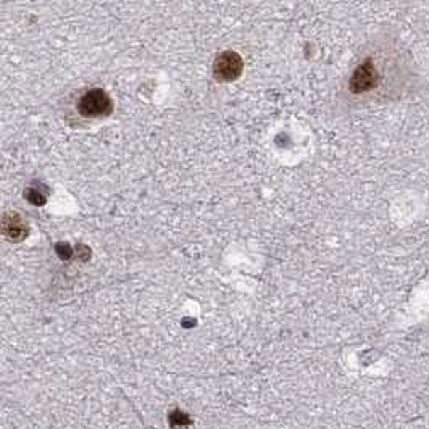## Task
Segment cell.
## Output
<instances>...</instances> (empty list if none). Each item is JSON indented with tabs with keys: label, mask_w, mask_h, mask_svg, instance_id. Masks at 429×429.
Masks as SVG:
<instances>
[{
	"label": "cell",
	"mask_w": 429,
	"mask_h": 429,
	"mask_svg": "<svg viewBox=\"0 0 429 429\" xmlns=\"http://www.w3.org/2000/svg\"><path fill=\"white\" fill-rule=\"evenodd\" d=\"M78 110L83 117L88 118L107 117L112 112V101H110V97L103 91L94 89L83 96L78 103Z\"/></svg>",
	"instance_id": "cell-1"
},
{
	"label": "cell",
	"mask_w": 429,
	"mask_h": 429,
	"mask_svg": "<svg viewBox=\"0 0 429 429\" xmlns=\"http://www.w3.org/2000/svg\"><path fill=\"white\" fill-rule=\"evenodd\" d=\"M2 231H4V234H7L10 237V239H13V237L25 236L26 228L20 222L18 214H8V217H5L4 223H2Z\"/></svg>",
	"instance_id": "cell-4"
},
{
	"label": "cell",
	"mask_w": 429,
	"mask_h": 429,
	"mask_svg": "<svg viewBox=\"0 0 429 429\" xmlns=\"http://www.w3.org/2000/svg\"><path fill=\"white\" fill-rule=\"evenodd\" d=\"M379 74L376 72V67L373 65V62L367 60L363 62L360 67L357 68V72L353 73V76L350 79V91L353 94H362V92L371 91L378 84Z\"/></svg>",
	"instance_id": "cell-3"
},
{
	"label": "cell",
	"mask_w": 429,
	"mask_h": 429,
	"mask_svg": "<svg viewBox=\"0 0 429 429\" xmlns=\"http://www.w3.org/2000/svg\"><path fill=\"white\" fill-rule=\"evenodd\" d=\"M242 68L244 63L239 54L236 52H224L214 60L213 65V74L219 83H231V81L237 79L242 74Z\"/></svg>",
	"instance_id": "cell-2"
}]
</instances>
